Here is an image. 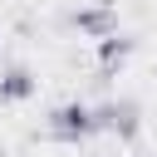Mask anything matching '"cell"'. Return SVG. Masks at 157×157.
I'll return each instance as SVG.
<instances>
[{
	"label": "cell",
	"instance_id": "1",
	"mask_svg": "<svg viewBox=\"0 0 157 157\" xmlns=\"http://www.w3.org/2000/svg\"><path fill=\"white\" fill-rule=\"evenodd\" d=\"M49 132H54V137H83V132H93V108H83V103H64V108H54Z\"/></svg>",
	"mask_w": 157,
	"mask_h": 157
},
{
	"label": "cell",
	"instance_id": "2",
	"mask_svg": "<svg viewBox=\"0 0 157 157\" xmlns=\"http://www.w3.org/2000/svg\"><path fill=\"white\" fill-rule=\"evenodd\" d=\"M93 128H108V132H132L137 128V108L132 103H103L93 113Z\"/></svg>",
	"mask_w": 157,
	"mask_h": 157
},
{
	"label": "cell",
	"instance_id": "4",
	"mask_svg": "<svg viewBox=\"0 0 157 157\" xmlns=\"http://www.w3.org/2000/svg\"><path fill=\"white\" fill-rule=\"evenodd\" d=\"M78 29H88V34H108V29H113V15H108V10H83V15H78Z\"/></svg>",
	"mask_w": 157,
	"mask_h": 157
},
{
	"label": "cell",
	"instance_id": "3",
	"mask_svg": "<svg viewBox=\"0 0 157 157\" xmlns=\"http://www.w3.org/2000/svg\"><path fill=\"white\" fill-rule=\"evenodd\" d=\"M25 93H34V78H29L25 69H10V74L0 78V98H25Z\"/></svg>",
	"mask_w": 157,
	"mask_h": 157
}]
</instances>
